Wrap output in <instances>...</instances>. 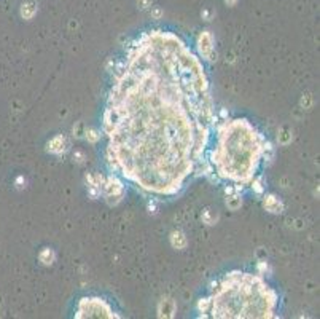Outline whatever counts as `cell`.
I'll list each match as a JSON object with an SVG mask.
<instances>
[{"label":"cell","mask_w":320,"mask_h":319,"mask_svg":"<svg viewBox=\"0 0 320 319\" xmlns=\"http://www.w3.org/2000/svg\"><path fill=\"white\" fill-rule=\"evenodd\" d=\"M213 104L204 67L171 32L137 39L110 91L104 117L110 169L158 195H174L199 166Z\"/></svg>","instance_id":"cell-1"},{"label":"cell","mask_w":320,"mask_h":319,"mask_svg":"<svg viewBox=\"0 0 320 319\" xmlns=\"http://www.w3.org/2000/svg\"><path fill=\"white\" fill-rule=\"evenodd\" d=\"M264 138L246 118L226 120L218 126V144L212 150L210 163L220 179L250 184L263 157Z\"/></svg>","instance_id":"cell-2"},{"label":"cell","mask_w":320,"mask_h":319,"mask_svg":"<svg viewBox=\"0 0 320 319\" xmlns=\"http://www.w3.org/2000/svg\"><path fill=\"white\" fill-rule=\"evenodd\" d=\"M277 294L261 276L231 271L213 289L212 318H272Z\"/></svg>","instance_id":"cell-3"},{"label":"cell","mask_w":320,"mask_h":319,"mask_svg":"<svg viewBox=\"0 0 320 319\" xmlns=\"http://www.w3.org/2000/svg\"><path fill=\"white\" fill-rule=\"evenodd\" d=\"M75 318H118V315L113 313L110 305L102 299L97 297H85L78 303V310L75 313Z\"/></svg>","instance_id":"cell-4"},{"label":"cell","mask_w":320,"mask_h":319,"mask_svg":"<svg viewBox=\"0 0 320 319\" xmlns=\"http://www.w3.org/2000/svg\"><path fill=\"white\" fill-rule=\"evenodd\" d=\"M104 195H105V200L109 201V204H118L125 196V185L117 176H109L107 179H104Z\"/></svg>","instance_id":"cell-5"},{"label":"cell","mask_w":320,"mask_h":319,"mask_svg":"<svg viewBox=\"0 0 320 319\" xmlns=\"http://www.w3.org/2000/svg\"><path fill=\"white\" fill-rule=\"evenodd\" d=\"M197 50H199V55L204 59L213 58V37L209 30H204L197 37Z\"/></svg>","instance_id":"cell-6"},{"label":"cell","mask_w":320,"mask_h":319,"mask_svg":"<svg viewBox=\"0 0 320 319\" xmlns=\"http://www.w3.org/2000/svg\"><path fill=\"white\" fill-rule=\"evenodd\" d=\"M86 182H88V192L91 196H99L102 192V185H104V177L101 174H94L91 172L86 176Z\"/></svg>","instance_id":"cell-7"},{"label":"cell","mask_w":320,"mask_h":319,"mask_svg":"<svg viewBox=\"0 0 320 319\" xmlns=\"http://www.w3.org/2000/svg\"><path fill=\"white\" fill-rule=\"evenodd\" d=\"M263 206H264L266 211L271 212V214H280V212L284 211V204H282V201L277 198L276 195H272V193L264 196Z\"/></svg>","instance_id":"cell-8"},{"label":"cell","mask_w":320,"mask_h":319,"mask_svg":"<svg viewBox=\"0 0 320 319\" xmlns=\"http://www.w3.org/2000/svg\"><path fill=\"white\" fill-rule=\"evenodd\" d=\"M67 149V141L64 136H55L50 142H48V152L55 155H63Z\"/></svg>","instance_id":"cell-9"},{"label":"cell","mask_w":320,"mask_h":319,"mask_svg":"<svg viewBox=\"0 0 320 319\" xmlns=\"http://www.w3.org/2000/svg\"><path fill=\"white\" fill-rule=\"evenodd\" d=\"M174 310H175V307H174L172 300H169V299L163 300L161 303H159V308H158L159 318H172L174 316Z\"/></svg>","instance_id":"cell-10"},{"label":"cell","mask_w":320,"mask_h":319,"mask_svg":"<svg viewBox=\"0 0 320 319\" xmlns=\"http://www.w3.org/2000/svg\"><path fill=\"white\" fill-rule=\"evenodd\" d=\"M171 244L175 247V249H184L187 246V237L184 235V232H172L171 235Z\"/></svg>","instance_id":"cell-11"},{"label":"cell","mask_w":320,"mask_h":319,"mask_svg":"<svg viewBox=\"0 0 320 319\" xmlns=\"http://www.w3.org/2000/svg\"><path fill=\"white\" fill-rule=\"evenodd\" d=\"M39 259L43 265H53L56 260V254H55V250L53 249H48V247H45L42 252L39 254Z\"/></svg>","instance_id":"cell-12"},{"label":"cell","mask_w":320,"mask_h":319,"mask_svg":"<svg viewBox=\"0 0 320 319\" xmlns=\"http://www.w3.org/2000/svg\"><path fill=\"white\" fill-rule=\"evenodd\" d=\"M241 204H242V200H241L239 195H231V196H228V198H226V206L230 208L231 211L239 209Z\"/></svg>","instance_id":"cell-13"},{"label":"cell","mask_w":320,"mask_h":319,"mask_svg":"<svg viewBox=\"0 0 320 319\" xmlns=\"http://www.w3.org/2000/svg\"><path fill=\"white\" fill-rule=\"evenodd\" d=\"M37 11V6L32 3V2H27L26 5H22V10H21V14L24 16L26 19H30L35 14Z\"/></svg>","instance_id":"cell-14"},{"label":"cell","mask_w":320,"mask_h":319,"mask_svg":"<svg viewBox=\"0 0 320 319\" xmlns=\"http://www.w3.org/2000/svg\"><path fill=\"white\" fill-rule=\"evenodd\" d=\"M202 220H204V224H207V225H213L218 220V216L213 212L212 209H205L202 212Z\"/></svg>","instance_id":"cell-15"},{"label":"cell","mask_w":320,"mask_h":319,"mask_svg":"<svg viewBox=\"0 0 320 319\" xmlns=\"http://www.w3.org/2000/svg\"><path fill=\"white\" fill-rule=\"evenodd\" d=\"M197 311L201 313V316H207L210 311V299H201L197 302Z\"/></svg>","instance_id":"cell-16"},{"label":"cell","mask_w":320,"mask_h":319,"mask_svg":"<svg viewBox=\"0 0 320 319\" xmlns=\"http://www.w3.org/2000/svg\"><path fill=\"white\" fill-rule=\"evenodd\" d=\"M252 187L256 193H263L264 192V177L263 176H258V177H254L252 179Z\"/></svg>","instance_id":"cell-17"},{"label":"cell","mask_w":320,"mask_h":319,"mask_svg":"<svg viewBox=\"0 0 320 319\" xmlns=\"http://www.w3.org/2000/svg\"><path fill=\"white\" fill-rule=\"evenodd\" d=\"M86 139L91 144H96L99 139H101V134H99V131L94 130V128H89V130H86Z\"/></svg>","instance_id":"cell-18"},{"label":"cell","mask_w":320,"mask_h":319,"mask_svg":"<svg viewBox=\"0 0 320 319\" xmlns=\"http://www.w3.org/2000/svg\"><path fill=\"white\" fill-rule=\"evenodd\" d=\"M290 139H292V134L288 133V131H285V130L279 134V141H280L282 144H288V142H290Z\"/></svg>","instance_id":"cell-19"},{"label":"cell","mask_w":320,"mask_h":319,"mask_svg":"<svg viewBox=\"0 0 320 319\" xmlns=\"http://www.w3.org/2000/svg\"><path fill=\"white\" fill-rule=\"evenodd\" d=\"M73 158H77V161H78V163H83V158H85V157H83L81 152H75V154H73Z\"/></svg>","instance_id":"cell-20"},{"label":"cell","mask_w":320,"mask_h":319,"mask_svg":"<svg viewBox=\"0 0 320 319\" xmlns=\"http://www.w3.org/2000/svg\"><path fill=\"white\" fill-rule=\"evenodd\" d=\"M150 5H151V0H140V6H142V8H148Z\"/></svg>","instance_id":"cell-21"},{"label":"cell","mask_w":320,"mask_h":319,"mask_svg":"<svg viewBox=\"0 0 320 319\" xmlns=\"http://www.w3.org/2000/svg\"><path fill=\"white\" fill-rule=\"evenodd\" d=\"M225 2H226L228 5H234L236 2H238V0H225Z\"/></svg>","instance_id":"cell-22"}]
</instances>
